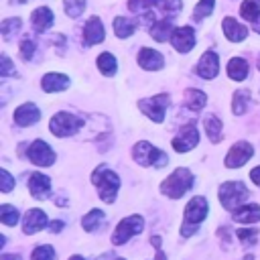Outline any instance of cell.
<instances>
[{
	"label": "cell",
	"instance_id": "1",
	"mask_svg": "<svg viewBox=\"0 0 260 260\" xmlns=\"http://www.w3.org/2000/svg\"><path fill=\"white\" fill-rule=\"evenodd\" d=\"M91 183L98 187L100 199L104 203H112L116 199V193L120 189V177L108 167V165H100L93 173H91Z\"/></svg>",
	"mask_w": 260,
	"mask_h": 260
},
{
	"label": "cell",
	"instance_id": "2",
	"mask_svg": "<svg viewBox=\"0 0 260 260\" xmlns=\"http://www.w3.org/2000/svg\"><path fill=\"white\" fill-rule=\"evenodd\" d=\"M193 183H195V179H193L191 171L185 169V167H181V169H175L160 183V193L167 195V197H171V199H179V197H183L193 187Z\"/></svg>",
	"mask_w": 260,
	"mask_h": 260
},
{
	"label": "cell",
	"instance_id": "3",
	"mask_svg": "<svg viewBox=\"0 0 260 260\" xmlns=\"http://www.w3.org/2000/svg\"><path fill=\"white\" fill-rule=\"evenodd\" d=\"M207 211H209L207 199L203 195H195L185 207V219H183V225H181V236L189 238L197 230V225L207 217Z\"/></svg>",
	"mask_w": 260,
	"mask_h": 260
},
{
	"label": "cell",
	"instance_id": "4",
	"mask_svg": "<svg viewBox=\"0 0 260 260\" xmlns=\"http://www.w3.org/2000/svg\"><path fill=\"white\" fill-rule=\"evenodd\" d=\"M132 158H134L140 167H156V169H162V167H167V162H169V156H167L162 150L154 148L150 142H144V140H140V142L134 144V148H132Z\"/></svg>",
	"mask_w": 260,
	"mask_h": 260
},
{
	"label": "cell",
	"instance_id": "5",
	"mask_svg": "<svg viewBox=\"0 0 260 260\" xmlns=\"http://www.w3.org/2000/svg\"><path fill=\"white\" fill-rule=\"evenodd\" d=\"M248 199V187L242 181H228L219 185V203L228 211H236Z\"/></svg>",
	"mask_w": 260,
	"mask_h": 260
},
{
	"label": "cell",
	"instance_id": "6",
	"mask_svg": "<svg viewBox=\"0 0 260 260\" xmlns=\"http://www.w3.org/2000/svg\"><path fill=\"white\" fill-rule=\"evenodd\" d=\"M83 126V120L75 114H69V112H59L55 114L51 120H49V130L57 136V138H63V136H71L75 134L79 128Z\"/></svg>",
	"mask_w": 260,
	"mask_h": 260
},
{
	"label": "cell",
	"instance_id": "7",
	"mask_svg": "<svg viewBox=\"0 0 260 260\" xmlns=\"http://www.w3.org/2000/svg\"><path fill=\"white\" fill-rule=\"evenodd\" d=\"M142 228H144V219H142V215L134 213V215L124 217V219L116 225V230H114V234H112V244H116V246L126 244L130 238H134L136 234H140Z\"/></svg>",
	"mask_w": 260,
	"mask_h": 260
},
{
	"label": "cell",
	"instance_id": "8",
	"mask_svg": "<svg viewBox=\"0 0 260 260\" xmlns=\"http://www.w3.org/2000/svg\"><path fill=\"white\" fill-rule=\"evenodd\" d=\"M171 98L169 93H158V95H152V98H146V100H140L138 102V108L142 110V114H146L152 122H162L165 120V112H167V106H169Z\"/></svg>",
	"mask_w": 260,
	"mask_h": 260
},
{
	"label": "cell",
	"instance_id": "9",
	"mask_svg": "<svg viewBox=\"0 0 260 260\" xmlns=\"http://www.w3.org/2000/svg\"><path fill=\"white\" fill-rule=\"evenodd\" d=\"M26 156L30 158L32 165H39V167H51V165L55 162V152H53V148H51L47 142H43V140H35V142L28 146Z\"/></svg>",
	"mask_w": 260,
	"mask_h": 260
},
{
	"label": "cell",
	"instance_id": "10",
	"mask_svg": "<svg viewBox=\"0 0 260 260\" xmlns=\"http://www.w3.org/2000/svg\"><path fill=\"white\" fill-rule=\"evenodd\" d=\"M252 154H254V148H252V144H248V142H236L230 150H228V154H225V167H230V169H238V167H242L244 162H248L250 158H252Z\"/></svg>",
	"mask_w": 260,
	"mask_h": 260
},
{
	"label": "cell",
	"instance_id": "11",
	"mask_svg": "<svg viewBox=\"0 0 260 260\" xmlns=\"http://www.w3.org/2000/svg\"><path fill=\"white\" fill-rule=\"evenodd\" d=\"M195 71H197V75L203 77V79H213V77L217 75V71H219V59H217V53L211 51V49L205 51V53L199 57Z\"/></svg>",
	"mask_w": 260,
	"mask_h": 260
},
{
	"label": "cell",
	"instance_id": "12",
	"mask_svg": "<svg viewBox=\"0 0 260 260\" xmlns=\"http://www.w3.org/2000/svg\"><path fill=\"white\" fill-rule=\"evenodd\" d=\"M171 45L179 51V53H189L195 45V30L191 26H179L173 30L171 35Z\"/></svg>",
	"mask_w": 260,
	"mask_h": 260
},
{
	"label": "cell",
	"instance_id": "13",
	"mask_svg": "<svg viewBox=\"0 0 260 260\" xmlns=\"http://www.w3.org/2000/svg\"><path fill=\"white\" fill-rule=\"evenodd\" d=\"M197 142H199V132H197L195 124H189V126H185V128L179 132V136L173 138V148H175L177 152H187V150H191Z\"/></svg>",
	"mask_w": 260,
	"mask_h": 260
},
{
	"label": "cell",
	"instance_id": "14",
	"mask_svg": "<svg viewBox=\"0 0 260 260\" xmlns=\"http://www.w3.org/2000/svg\"><path fill=\"white\" fill-rule=\"evenodd\" d=\"M39 118H41V110L35 106V104H22V106H18L16 110H14V122L18 124V126H32L35 122H39Z\"/></svg>",
	"mask_w": 260,
	"mask_h": 260
},
{
	"label": "cell",
	"instance_id": "15",
	"mask_svg": "<svg viewBox=\"0 0 260 260\" xmlns=\"http://www.w3.org/2000/svg\"><path fill=\"white\" fill-rule=\"evenodd\" d=\"M83 41L85 45H98L104 41V24L98 16H89L85 26H83Z\"/></svg>",
	"mask_w": 260,
	"mask_h": 260
},
{
	"label": "cell",
	"instance_id": "16",
	"mask_svg": "<svg viewBox=\"0 0 260 260\" xmlns=\"http://www.w3.org/2000/svg\"><path fill=\"white\" fill-rule=\"evenodd\" d=\"M28 191L32 193L35 199H47L51 191V181L43 173H32L28 177Z\"/></svg>",
	"mask_w": 260,
	"mask_h": 260
},
{
	"label": "cell",
	"instance_id": "17",
	"mask_svg": "<svg viewBox=\"0 0 260 260\" xmlns=\"http://www.w3.org/2000/svg\"><path fill=\"white\" fill-rule=\"evenodd\" d=\"M221 28H223V35L228 37V41H232V43H240V41H244L248 37V28L244 24H240L232 16H225L221 20Z\"/></svg>",
	"mask_w": 260,
	"mask_h": 260
},
{
	"label": "cell",
	"instance_id": "18",
	"mask_svg": "<svg viewBox=\"0 0 260 260\" xmlns=\"http://www.w3.org/2000/svg\"><path fill=\"white\" fill-rule=\"evenodd\" d=\"M162 63H165V59H162V55H160L156 49H150V47L140 49V53H138V65H140L142 69L156 71V69L162 67Z\"/></svg>",
	"mask_w": 260,
	"mask_h": 260
},
{
	"label": "cell",
	"instance_id": "19",
	"mask_svg": "<svg viewBox=\"0 0 260 260\" xmlns=\"http://www.w3.org/2000/svg\"><path fill=\"white\" fill-rule=\"evenodd\" d=\"M45 225H47V215H45L43 209H30V211H26L24 223H22L24 234H37V232H41Z\"/></svg>",
	"mask_w": 260,
	"mask_h": 260
},
{
	"label": "cell",
	"instance_id": "20",
	"mask_svg": "<svg viewBox=\"0 0 260 260\" xmlns=\"http://www.w3.org/2000/svg\"><path fill=\"white\" fill-rule=\"evenodd\" d=\"M173 16H167V18H158L154 24H150V37L158 43H165V41H171V35H173Z\"/></svg>",
	"mask_w": 260,
	"mask_h": 260
},
{
	"label": "cell",
	"instance_id": "21",
	"mask_svg": "<svg viewBox=\"0 0 260 260\" xmlns=\"http://www.w3.org/2000/svg\"><path fill=\"white\" fill-rule=\"evenodd\" d=\"M41 87L43 91L47 93H55V91H63L69 87V77L63 75V73H47L41 81Z\"/></svg>",
	"mask_w": 260,
	"mask_h": 260
},
{
	"label": "cell",
	"instance_id": "22",
	"mask_svg": "<svg viewBox=\"0 0 260 260\" xmlns=\"http://www.w3.org/2000/svg\"><path fill=\"white\" fill-rule=\"evenodd\" d=\"M51 24H53V12L47 6H39L37 10H32V14H30V26L37 32H45Z\"/></svg>",
	"mask_w": 260,
	"mask_h": 260
},
{
	"label": "cell",
	"instance_id": "23",
	"mask_svg": "<svg viewBox=\"0 0 260 260\" xmlns=\"http://www.w3.org/2000/svg\"><path fill=\"white\" fill-rule=\"evenodd\" d=\"M234 219L238 223H254V221H260V205L248 203V205L238 207L234 211Z\"/></svg>",
	"mask_w": 260,
	"mask_h": 260
},
{
	"label": "cell",
	"instance_id": "24",
	"mask_svg": "<svg viewBox=\"0 0 260 260\" xmlns=\"http://www.w3.org/2000/svg\"><path fill=\"white\" fill-rule=\"evenodd\" d=\"M248 75V63L242 57H234L228 61V77L234 81H242Z\"/></svg>",
	"mask_w": 260,
	"mask_h": 260
},
{
	"label": "cell",
	"instance_id": "25",
	"mask_svg": "<svg viewBox=\"0 0 260 260\" xmlns=\"http://www.w3.org/2000/svg\"><path fill=\"white\" fill-rule=\"evenodd\" d=\"M112 26H114L116 37H120V39H126L130 35H134V30H136V22L128 16H116L112 20Z\"/></svg>",
	"mask_w": 260,
	"mask_h": 260
},
{
	"label": "cell",
	"instance_id": "26",
	"mask_svg": "<svg viewBox=\"0 0 260 260\" xmlns=\"http://www.w3.org/2000/svg\"><path fill=\"white\" fill-rule=\"evenodd\" d=\"M185 104L191 112H199L203 110V106L207 104V95L201 89H185Z\"/></svg>",
	"mask_w": 260,
	"mask_h": 260
},
{
	"label": "cell",
	"instance_id": "27",
	"mask_svg": "<svg viewBox=\"0 0 260 260\" xmlns=\"http://www.w3.org/2000/svg\"><path fill=\"white\" fill-rule=\"evenodd\" d=\"M203 124H205V132H207L209 140H211L213 144H217V142L223 138V126H221V120H219L217 116H207Z\"/></svg>",
	"mask_w": 260,
	"mask_h": 260
},
{
	"label": "cell",
	"instance_id": "28",
	"mask_svg": "<svg viewBox=\"0 0 260 260\" xmlns=\"http://www.w3.org/2000/svg\"><path fill=\"white\" fill-rule=\"evenodd\" d=\"M248 104H250V91L248 89H238L234 93V100H232V112L236 116H240L248 110Z\"/></svg>",
	"mask_w": 260,
	"mask_h": 260
},
{
	"label": "cell",
	"instance_id": "29",
	"mask_svg": "<svg viewBox=\"0 0 260 260\" xmlns=\"http://www.w3.org/2000/svg\"><path fill=\"white\" fill-rule=\"evenodd\" d=\"M102 221H104V211L102 209H91L81 217V228L85 232H93Z\"/></svg>",
	"mask_w": 260,
	"mask_h": 260
},
{
	"label": "cell",
	"instance_id": "30",
	"mask_svg": "<svg viewBox=\"0 0 260 260\" xmlns=\"http://www.w3.org/2000/svg\"><path fill=\"white\" fill-rule=\"evenodd\" d=\"M98 69L104 73V75H114L118 65H116V57L112 53H102L98 57Z\"/></svg>",
	"mask_w": 260,
	"mask_h": 260
},
{
	"label": "cell",
	"instance_id": "31",
	"mask_svg": "<svg viewBox=\"0 0 260 260\" xmlns=\"http://www.w3.org/2000/svg\"><path fill=\"white\" fill-rule=\"evenodd\" d=\"M240 14L246 20L254 22L258 18V14H260V0H244L242 6H240Z\"/></svg>",
	"mask_w": 260,
	"mask_h": 260
},
{
	"label": "cell",
	"instance_id": "32",
	"mask_svg": "<svg viewBox=\"0 0 260 260\" xmlns=\"http://www.w3.org/2000/svg\"><path fill=\"white\" fill-rule=\"evenodd\" d=\"M154 6H158L162 10V0H128V8L132 12H138V14L140 12H148Z\"/></svg>",
	"mask_w": 260,
	"mask_h": 260
},
{
	"label": "cell",
	"instance_id": "33",
	"mask_svg": "<svg viewBox=\"0 0 260 260\" xmlns=\"http://www.w3.org/2000/svg\"><path fill=\"white\" fill-rule=\"evenodd\" d=\"M18 211H16V207H12V205H8V203H4V205H0V221L4 223V225H16L18 223Z\"/></svg>",
	"mask_w": 260,
	"mask_h": 260
},
{
	"label": "cell",
	"instance_id": "34",
	"mask_svg": "<svg viewBox=\"0 0 260 260\" xmlns=\"http://www.w3.org/2000/svg\"><path fill=\"white\" fill-rule=\"evenodd\" d=\"M213 6H215V0H199L197 6L193 8V18H195V20H203L205 16L211 14Z\"/></svg>",
	"mask_w": 260,
	"mask_h": 260
},
{
	"label": "cell",
	"instance_id": "35",
	"mask_svg": "<svg viewBox=\"0 0 260 260\" xmlns=\"http://www.w3.org/2000/svg\"><path fill=\"white\" fill-rule=\"evenodd\" d=\"M83 8H85V0H63V10H65V14L71 16V18L81 16Z\"/></svg>",
	"mask_w": 260,
	"mask_h": 260
},
{
	"label": "cell",
	"instance_id": "36",
	"mask_svg": "<svg viewBox=\"0 0 260 260\" xmlns=\"http://www.w3.org/2000/svg\"><path fill=\"white\" fill-rule=\"evenodd\" d=\"M18 28H20V18H6V20H2V24H0L2 37H4L6 41H10L12 35H14Z\"/></svg>",
	"mask_w": 260,
	"mask_h": 260
},
{
	"label": "cell",
	"instance_id": "37",
	"mask_svg": "<svg viewBox=\"0 0 260 260\" xmlns=\"http://www.w3.org/2000/svg\"><path fill=\"white\" fill-rule=\"evenodd\" d=\"M30 260H55V250L53 246L49 244H43V246H37L30 254Z\"/></svg>",
	"mask_w": 260,
	"mask_h": 260
},
{
	"label": "cell",
	"instance_id": "38",
	"mask_svg": "<svg viewBox=\"0 0 260 260\" xmlns=\"http://www.w3.org/2000/svg\"><path fill=\"white\" fill-rule=\"evenodd\" d=\"M238 238H240V242H242V244L252 246V244H256L258 230H254V228H240V230H238Z\"/></svg>",
	"mask_w": 260,
	"mask_h": 260
},
{
	"label": "cell",
	"instance_id": "39",
	"mask_svg": "<svg viewBox=\"0 0 260 260\" xmlns=\"http://www.w3.org/2000/svg\"><path fill=\"white\" fill-rule=\"evenodd\" d=\"M12 187H14L12 175H10L6 169H2V171H0V191H2V193H8V191H12Z\"/></svg>",
	"mask_w": 260,
	"mask_h": 260
},
{
	"label": "cell",
	"instance_id": "40",
	"mask_svg": "<svg viewBox=\"0 0 260 260\" xmlns=\"http://www.w3.org/2000/svg\"><path fill=\"white\" fill-rule=\"evenodd\" d=\"M35 49H37V45H35L30 39H24V41L20 43V57H22L24 61L32 59V55H35Z\"/></svg>",
	"mask_w": 260,
	"mask_h": 260
},
{
	"label": "cell",
	"instance_id": "41",
	"mask_svg": "<svg viewBox=\"0 0 260 260\" xmlns=\"http://www.w3.org/2000/svg\"><path fill=\"white\" fill-rule=\"evenodd\" d=\"M0 63H2V65H0V75H2V77H6V75H12V73H14L12 61L8 59V55H2V57H0Z\"/></svg>",
	"mask_w": 260,
	"mask_h": 260
},
{
	"label": "cell",
	"instance_id": "42",
	"mask_svg": "<svg viewBox=\"0 0 260 260\" xmlns=\"http://www.w3.org/2000/svg\"><path fill=\"white\" fill-rule=\"evenodd\" d=\"M181 0H162V10H167V12H177V10H181Z\"/></svg>",
	"mask_w": 260,
	"mask_h": 260
},
{
	"label": "cell",
	"instance_id": "43",
	"mask_svg": "<svg viewBox=\"0 0 260 260\" xmlns=\"http://www.w3.org/2000/svg\"><path fill=\"white\" fill-rule=\"evenodd\" d=\"M63 228H65L63 221H49V232H53V234H59Z\"/></svg>",
	"mask_w": 260,
	"mask_h": 260
},
{
	"label": "cell",
	"instance_id": "44",
	"mask_svg": "<svg viewBox=\"0 0 260 260\" xmlns=\"http://www.w3.org/2000/svg\"><path fill=\"white\" fill-rule=\"evenodd\" d=\"M250 179L254 181V185H260V167H256V169L250 171Z\"/></svg>",
	"mask_w": 260,
	"mask_h": 260
},
{
	"label": "cell",
	"instance_id": "45",
	"mask_svg": "<svg viewBox=\"0 0 260 260\" xmlns=\"http://www.w3.org/2000/svg\"><path fill=\"white\" fill-rule=\"evenodd\" d=\"M0 260H20V256H16V254H2Z\"/></svg>",
	"mask_w": 260,
	"mask_h": 260
},
{
	"label": "cell",
	"instance_id": "46",
	"mask_svg": "<svg viewBox=\"0 0 260 260\" xmlns=\"http://www.w3.org/2000/svg\"><path fill=\"white\" fill-rule=\"evenodd\" d=\"M252 26H254V30H256V32H260V14H258V18L252 22Z\"/></svg>",
	"mask_w": 260,
	"mask_h": 260
},
{
	"label": "cell",
	"instance_id": "47",
	"mask_svg": "<svg viewBox=\"0 0 260 260\" xmlns=\"http://www.w3.org/2000/svg\"><path fill=\"white\" fill-rule=\"evenodd\" d=\"M156 260H167V256H165V252H160V250H156Z\"/></svg>",
	"mask_w": 260,
	"mask_h": 260
},
{
	"label": "cell",
	"instance_id": "48",
	"mask_svg": "<svg viewBox=\"0 0 260 260\" xmlns=\"http://www.w3.org/2000/svg\"><path fill=\"white\" fill-rule=\"evenodd\" d=\"M69 260H83V258H81V256H71Z\"/></svg>",
	"mask_w": 260,
	"mask_h": 260
},
{
	"label": "cell",
	"instance_id": "49",
	"mask_svg": "<svg viewBox=\"0 0 260 260\" xmlns=\"http://www.w3.org/2000/svg\"><path fill=\"white\" fill-rule=\"evenodd\" d=\"M258 71H260V55H258Z\"/></svg>",
	"mask_w": 260,
	"mask_h": 260
},
{
	"label": "cell",
	"instance_id": "50",
	"mask_svg": "<svg viewBox=\"0 0 260 260\" xmlns=\"http://www.w3.org/2000/svg\"><path fill=\"white\" fill-rule=\"evenodd\" d=\"M116 260H124V258H116Z\"/></svg>",
	"mask_w": 260,
	"mask_h": 260
}]
</instances>
